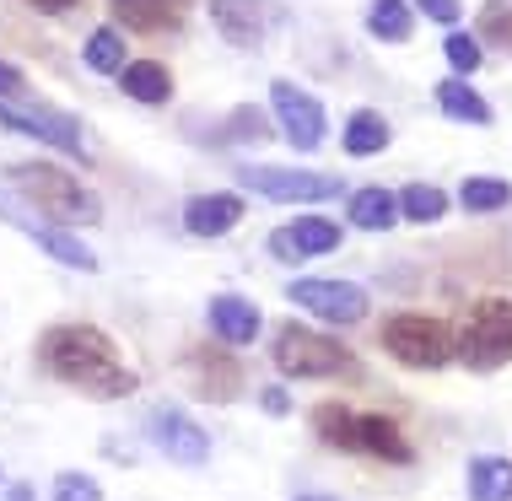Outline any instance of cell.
Masks as SVG:
<instances>
[{
	"instance_id": "15",
	"label": "cell",
	"mask_w": 512,
	"mask_h": 501,
	"mask_svg": "<svg viewBox=\"0 0 512 501\" xmlns=\"http://www.w3.org/2000/svg\"><path fill=\"white\" fill-rule=\"evenodd\" d=\"M6 216L17 221V227H22V232H27V238H33L38 248H44L49 259H60L65 270H87V275L98 270V254H92V248L81 243V238H71V232H65V227H54V221H33V216L11 211V205H6Z\"/></svg>"
},
{
	"instance_id": "4",
	"label": "cell",
	"mask_w": 512,
	"mask_h": 501,
	"mask_svg": "<svg viewBox=\"0 0 512 501\" xmlns=\"http://www.w3.org/2000/svg\"><path fill=\"white\" fill-rule=\"evenodd\" d=\"M270 361L281 378H356L362 372V361H356L351 345L329 340V334L318 329H302V324H281L270 340Z\"/></svg>"
},
{
	"instance_id": "33",
	"label": "cell",
	"mask_w": 512,
	"mask_h": 501,
	"mask_svg": "<svg viewBox=\"0 0 512 501\" xmlns=\"http://www.w3.org/2000/svg\"><path fill=\"white\" fill-rule=\"evenodd\" d=\"M259 399H265V410H270V415H292V399H286V388H281V383L259 388Z\"/></svg>"
},
{
	"instance_id": "35",
	"label": "cell",
	"mask_w": 512,
	"mask_h": 501,
	"mask_svg": "<svg viewBox=\"0 0 512 501\" xmlns=\"http://www.w3.org/2000/svg\"><path fill=\"white\" fill-rule=\"evenodd\" d=\"M27 6H33V11H49V17H54V11H71L76 0H27Z\"/></svg>"
},
{
	"instance_id": "21",
	"label": "cell",
	"mask_w": 512,
	"mask_h": 501,
	"mask_svg": "<svg viewBox=\"0 0 512 501\" xmlns=\"http://www.w3.org/2000/svg\"><path fill=\"white\" fill-rule=\"evenodd\" d=\"M119 87H124V97H135V103H168L173 97V76H168V65L162 60H130L119 71Z\"/></svg>"
},
{
	"instance_id": "22",
	"label": "cell",
	"mask_w": 512,
	"mask_h": 501,
	"mask_svg": "<svg viewBox=\"0 0 512 501\" xmlns=\"http://www.w3.org/2000/svg\"><path fill=\"white\" fill-rule=\"evenodd\" d=\"M389 141H394V130L378 108H356L345 119V157H378V151H389Z\"/></svg>"
},
{
	"instance_id": "30",
	"label": "cell",
	"mask_w": 512,
	"mask_h": 501,
	"mask_svg": "<svg viewBox=\"0 0 512 501\" xmlns=\"http://www.w3.org/2000/svg\"><path fill=\"white\" fill-rule=\"evenodd\" d=\"M442 54H448V65H453V76H459V81H469V76L480 71V60H486V49H480L469 33H448Z\"/></svg>"
},
{
	"instance_id": "5",
	"label": "cell",
	"mask_w": 512,
	"mask_h": 501,
	"mask_svg": "<svg viewBox=\"0 0 512 501\" xmlns=\"http://www.w3.org/2000/svg\"><path fill=\"white\" fill-rule=\"evenodd\" d=\"M453 356L469 372H496L512 361V302L507 297H480L469 308L464 329L453 334Z\"/></svg>"
},
{
	"instance_id": "26",
	"label": "cell",
	"mask_w": 512,
	"mask_h": 501,
	"mask_svg": "<svg viewBox=\"0 0 512 501\" xmlns=\"http://www.w3.org/2000/svg\"><path fill=\"white\" fill-rule=\"evenodd\" d=\"M507 200H512L507 178H464V184H459V205L469 216H496Z\"/></svg>"
},
{
	"instance_id": "19",
	"label": "cell",
	"mask_w": 512,
	"mask_h": 501,
	"mask_svg": "<svg viewBox=\"0 0 512 501\" xmlns=\"http://www.w3.org/2000/svg\"><path fill=\"white\" fill-rule=\"evenodd\" d=\"M189 367H195V394L200 399H221V405H227L243 388V378H238L243 367L227 356H216V351H189Z\"/></svg>"
},
{
	"instance_id": "2",
	"label": "cell",
	"mask_w": 512,
	"mask_h": 501,
	"mask_svg": "<svg viewBox=\"0 0 512 501\" xmlns=\"http://www.w3.org/2000/svg\"><path fill=\"white\" fill-rule=\"evenodd\" d=\"M6 184L17 189L22 200H33V211H44V221H54V227H92V221L103 216V205L92 200V194L81 189L65 167H54V162H17V167H6Z\"/></svg>"
},
{
	"instance_id": "1",
	"label": "cell",
	"mask_w": 512,
	"mask_h": 501,
	"mask_svg": "<svg viewBox=\"0 0 512 501\" xmlns=\"http://www.w3.org/2000/svg\"><path fill=\"white\" fill-rule=\"evenodd\" d=\"M38 361H44V372H54V378L71 383V388H81L87 399H124V394L141 388L135 367L114 351V340H108L103 329H92V324H54V329H44Z\"/></svg>"
},
{
	"instance_id": "34",
	"label": "cell",
	"mask_w": 512,
	"mask_h": 501,
	"mask_svg": "<svg viewBox=\"0 0 512 501\" xmlns=\"http://www.w3.org/2000/svg\"><path fill=\"white\" fill-rule=\"evenodd\" d=\"M17 92H22V76L11 71L6 60H0V103H11V97H17Z\"/></svg>"
},
{
	"instance_id": "16",
	"label": "cell",
	"mask_w": 512,
	"mask_h": 501,
	"mask_svg": "<svg viewBox=\"0 0 512 501\" xmlns=\"http://www.w3.org/2000/svg\"><path fill=\"white\" fill-rule=\"evenodd\" d=\"M243 221V194H189L184 200V227L189 238H221Z\"/></svg>"
},
{
	"instance_id": "8",
	"label": "cell",
	"mask_w": 512,
	"mask_h": 501,
	"mask_svg": "<svg viewBox=\"0 0 512 501\" xmlns=\"http://www.w3.org/2000/svg\"><path fill=\"white\" fill-rule=\"evenodd\" d=\"M286 302L302 313H313V318H324V324H340V329H351V324H362L367 318V291L362 286H351V281H324V275H297L292 286H286Z\"/></svg>"
},
{
	"instance_id": "18",
	"label": "cell",
	"mask_w": 512,
	"mask_h": 501,
	"mask_svg": "<svg viewBox=\"0 0 512 501\" xmlns=\"http://www.w3.org/2000/svg\"><path fill=\"white\" fill-rule=\"evenodd\" d=\"M345 221H351V227H362V232H389L394 221H399V194L383 189V184L356 189L351 200H345Z\"/></svg>"
},
{
	"instance_id": "20",
	"label": "cell",
	"mask_w": 512,
	"mask_h": 501,
	"mask_svg": "<svg viewBox=\"0 0 512 501\" xmlns=\"http://www.w3.org/2000/svg\"><path fill=\"white\" fill-rule=\"evenodd\" d=\"M464 480H469V501H512V458L502 453L469 458Z\"/></svg>"
},
{
	"instance_id": "11",
	"label": "cell",
	"mask_w": 512,
	"mask_h": 501,
	"mask_svg": "<svg viewBox=\"0 0 512 501\" xmlns=\"http://www.w3.org/2000/svg\"><path fill=\"white\" fill-rule=\"evenodd\" d=\"M340 248V227L329 216H297L286 227L270 232V254L281 264H302V259H324Z\"/></svg>"
},
{
	"instance_id": "10",
	"label": "cell",
	"mask_w": 512,
	"mask_h": 501,
	"mask_svg": "<svg viewBox=\"0 0 512 501\" xmlns=\"http://www.w3.org/2000/svg\"><path fill=\"white\" fill-rule=\"evenodd\" d=\"M146 437L157 442L162 453L173 458V464H184V469H200L205 458H211V437L189 421V415H178V410H168V405H157L146 415Z\"/></svg>"
},
{
	"instance_id": "28",
	"label": "cell",
	"mask_w": 512,
	"mask_h": 501,
	"mask_svg": "<svg viewBox=\"0 0 512 501\" xmlns=\"http://www.w3.org/2000/svg\"><path fill=\"white\" fill-rule=\"evenodd\" d=\"M475 44L480 49H512V0H486L475 11Z\"/></svg>"
},
{
	"instance_id": "17",
	"label": "cell",
	"mask_w": 512,
	"mask_h": 501,
	"mask_svg": "<svg viewBox=\"0 0 512 501\" xmlns=\"http://www.w3.org/2000/svg\"><path fill=\"white\" fill-rule=\"evenodd\" d=\"M114 17L130 33H178L189 17V0H114Z\"/></svg>"
},
{
	"instance_id": "23",
	"label": "cell",
	"mask_w": 512,
	"mask_h": 501,
	"mask_svg": "<svg viewBox=\"0 0 512 501\" xmlns=\"http://www.w3.org/2000/svg\"><path fill=\"white\" fill-rule=\"evenodd\" d=\"M437 108H442L448 119H459V124H491V119H496L486 97L469 87V81H459V76L437 81Z\"/></svg>"
},
{
	"instance_id": "9",
	"label": "cell",
	"mask_w": 512,
	"mask_h": 501,
	"mask_svg": "<svg viewBox=\"0 0 512 501\" xmlns=\"http://www.w3.org/2000/svg\"><path fill=\"white\" fill-rule=\"evenodd\" d=\"M270 119L297 151H318V141H324V103L297 81H275L270 87Z\"/></svg>"
},
{
	"instance_id": "31",
	"label": "cell",
	"mask_w": 512,
	"mask_h": 501,
	"mask_svg": "<svg viewBox=\"0 0 512 501\" xmlns=\"http://www.w3.org/2000/svg\"><path fill=\"white\" fill-rule=\"evenodd\" d=\"M49 501H103V485L92 475H81V469H65V475L54 480Z\"/></svg>"
},
{
	"instance_id": "27",
	"label": "cell",
	"mask_w": 512,
	"mask_h": 501,
	"mask_svg": "<svg viewBox=\"0 0 512 501\" xmlns=\"http://www.w3.org/2000/svg\"><path fill=\"white\" fill-rule=\"evenodd\" d=\"M399 216L432 227V221L448 216V194H442L437 184H405V189H399Z\"/></svg>"
},
{
	"instance_id": "24",
	"label": "cell",
	"mask_w": 512,
	"mask_h": 501,
	"mask_svg": "<svg viewBox=\"0 0 512 501\" xmlns=\"http://www.w3.org/2000/svg\"><path fill=\"white\" fill-rule=\"evenodd\" d=\"M367 33L378 38V44H410V33H415L410 0H372L367 6Z\"/></svg>"
},
{
	"instance_id": "12",
	"label": "cell",
	"mask_w": 512,
	"mask_h": 501,
	"mask_svg": "<svg viewBox=\"0 0 512 501\" xmlns=\"http://www.w3.org/2000/svg\"><path fill=\"white\" fill-rule=\"evenodd\" d=\"M0 124H6V130H17V135H33V141H44V146H60L65 157H81V124H76V114L0 103Z\"/></svg>"
},
{
	"instance_id": "6",
	"label": "cell",
	"mask_w": 512,
	"mask_h": 501,
	"mask_svg": "<svg viewBox=\"0 0 512 501\" xmlns=\"http://www.w3.org/2000/svg\"><path fill=\"white\" fill-rule=\"evenodd\" d=\"M378 340L394 361H405L415 372H437L442 361H453V329L432 313H394Z\"/></svg>"
},
{
	"instance_id": "3",
	"label": "cell",
	"mask_w": 512,
	"mask_h": 501,
	"mask_svg": "<svg viewBox=\"0 0 512 501\" xmlns=\"http://www.w3.org/2000/svg\"><path fill=\"white\" fill-rule=\"evenodd\" d=\"M313 426L329 448H345V453H372L383 464H415V448L410 437L399 431L389 415H362V410H345V405H318L313 410Z\"/></svg>"
},
{
	"instance_id": "29",
	"label": "cell",
	"mask_w": 512,
	"mask_h": 501,
	"mask_svg": "<svg viewBox=\"0 0 512 501\" xmlns=\"http://www.w3.org/2000/svg\"><path fill=\"white\" fill-rule=\"evenodd\" d=\"M275 135V119L270 114H259L254 103H243V108H232V119H227V141H243V146H265Z\"/></svg>"
},
{
	"instance_id": "13",
	"label": "cell",
	"mask_w": 512,
	"mask_h": 501,
	"mask_svg": "<svg viewBox=\"0 0 512 501\" xmlns=\"http://www.w3.org/2000/svg\"><path fill=\"white\" fill-rule=\"evenodd\" d=\"M211 22L232 49H259L270 33V6L265 0H211Z\"/></svg>"
},
{
	"instance_id": "25",
	"label": "cell",
	"mask_w": 512,
	"mask_h": 501,
	"mask_svg": "<svg viewBox=\"0 0 512 501\" xmlns=\"http://www.w3.org/2000/svg\"><path fill=\"white\" fill-rule=\"evenodd\" d=\"M81 60H87L92 76H119L124 65H130L124 33H119V27H92V33H87V49H81Z\"/></svg>"
},
{
	"instance_id": "36",
	"label": "cell",
	"mask_w": 512,
	"mask_h": 501,
	"mask_svg": "<svg viewBox=\"0 0 512 501\" xmlns=\"http://www.w3.org/2000/svg\"><path fill=\"white\" fill-rule=\"evenodd\" d=\"M6 501H38V496H33V485L17 480V485H6Z\"/></svg>"
},
{
	"instance_id": "32",
	"label": "cell",
	"mask_w": 512,
	"mask_h": 501,
	"mask_svg": "<svg viewBox=\"0 0 512 501\" xmlns=\"http://www.w3.org/2000/svg\"><path fill=\"white\" fill-rule=\"evenodd\" d=\"M415 11H426L432 22H442V27H453L464 17V0H415Z\"/></svg>"
},
{
	"instance_id": "7",
	"label": "cell",
	"mask_w": 512,
	"mask_h": 501,
	"mask_svg": "<svg viewBox=\"0 0 512 501\" xmlns=\"http://www.w3.org/2000/svg\"><path fill=\"white\" fill-rule=\"evenodd\" d=\"M238 184L254 189L259 200H275V205L340 200V194H345V178H335V173H308V167H259V162H238Z\"/></svg>"
},
{
	"instance_id": "14",
	"label": "cell",
	"mask_w": 512,
	"mask_h": 501,
	"mask_svg": "<svg viewBox=\"0 0 512 501\" xmlns=\"http://www.w3.org/2000/svg\"><path fill=\"white\" fill-rule=\"evenodd\" d=\"M205 324H211V334L221 345H254L259 329H265V313L248 297H238V291H221V297H211V308H205Z\"/></svg>"
},
{
	"instance_id": "37",
	"label": "cell",
	"mask_w": 512,
	"mask_h": 501,
	"mask_svg": "<svg viewBox=\"0 0 512 501\" xmlns=\"http://www.w3.org/2000/svg\"><path fill=\"white\" fill-rule=\"evenodd\" d=\"M297 501H335V496H297Z\"/></svg>"
}]
</instances>
